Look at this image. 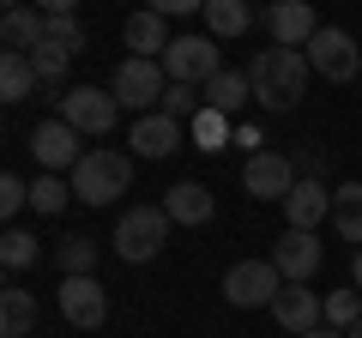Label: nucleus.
I'll return each mask as SVG.
<instances>
[{"label":"nucleus","mask_w":362,"mask_h":338,"mask_svg":"<svg viewBox=\"0 0 362 338\" xmlns=\"http://www.w3.org/2000/svg\"><path fill=\"white\" fill-rule=\"evenodd\" d=\"M272 314H278V326H284L290 338H302V332H314V326L326 320V302H320V290H308V284H290V290H278Z\"/></svg>","instance_id":"obj_14"},{"label":"nucleus","mask_w":362,"mask_h":338,"mask_svg":"<svg viewBox=\"0 0 362 338\" xmlns=\"http://www.w3.org/2000/svg\"><path fill=\"white\" fill-rule=\"evenodd\" d=\"M187 133H194L199 151H223V139H230V115H218V109H199V115L187 121Z\"/></svg>","instance_id":"obj_27"},{"label":"nucleus","mask_w":362,"mask_h":338,"mask_svg":"<svg viewBox=\"0 0 362 338\" xmlns=\"http://www.w3.org/2000/svg\"><path fill=\"white\" fill-rule=\"evenodd\" d=\"M278 266L272 260H235L230 272H223V296H230V308H272L278 302Z\"/></svg>","instance_id":"obj_7"},{"label":"nucleus","mask_w":362,"mask_h":338,"mask_svg":"<svg viewBox=\"0 0 362 338\" xmlns=\"http://www.w3.org/2000/svg\"><path fill=\"white\" fill-rule=\"evenodd\" d=\"M42 25H49V18L30 13V6H6V18H0L6 54H37V49H42Z\"/></svg>","instance_id":"obj_19"},{"label":"nucleus","mask_w":362,"mask_h":338,"mask_svg":"<svg viewBox=\"0 0 362 338\" xmlns=\"http://www.w3.org/2000/svg\"><path fill=\"white\" fill-rule=\"evenodd\" d=\"M54 266H61V278H90V266H97V242H90V235H66V242L54 247Z\"/></svg>","instance_id":"obj_24"},{"label":"nucleus","mask_w":362,"mask_h":338,"mask_svg":"<svg viewBox=\"0 0 362 338\" xmlns=\"http://www.w3.org/2000/svg\"><path fill=\"white\" fill-rule=\"evenodd\" d=\"M163 73H169V85H194V91H206L211 78L223 73V54H218L211 37H175L169 54H163Z\"/></svg>","instance_id":"obj_4"},{"label":"nucleus","mask_w":362,"mask_h":338,"mask_svg":"<svg viewBox=\"0 0 362 338\" xmlns=\"http://www.w3.org/2000/svg\"><path fill=\"white\" fill-rule=\"evenodd\" d=\"M350 278H356V290H362V247H356V266H350Z\"/></svg>","instance_id":"obj_34"},{"label":"nucleus","mask_w":362,"mask_h":338,"mask_svg":"<svg viewBox=\"0 0 362 338\" xmlns=\"http://www.w3.org/2000/svg\"><path fill=\"white\" fill-rule=\"evenodd\" d=\"M61 314H66V326L97 332V326L109 320V290L97 284V278H61Z\"/></svg>","instance_id":"obj_11"},{"label":"nucleus","mask_w":362,"mask_h":338,"mask_svg":"<svg viewBox=\"0 0 362 338\" xmlns=\"http://www.w3.org/2000/svg\"><path fill=\"white\" fill-rule=\"evenodd\" d=\"M320 260H326V247H320L314 230H284L278 235V254H272V266H278L284 284H308V278L320 272Z\"/></svg>","instance_id":"obj_10"},{"label":"nucleus","mask_w":362,"mask_h":338,"mask_svg":"<svg viewBox=\"0 0 362 338\" xmlns=\"http://www.w3.org/2000/svg\"><path fill=\"white\" fill-rule=\"evenodd\" d=\"M308 54L302 49H278V42H272V49H259L254 54V66H247V85H254V97L266 109H296L302 103V91H308Z\"/></svg>","instance_id":"obj_1"},{"label":"nucleus","mask_w":362,"mask_h":338,"mask_svg":"<svg viewBox=\"0 0 362 338\" xmlns=\"http://www.w3.org/2000/svg\"><path fill=\"white\" fill-rule=\"evenodd\" d=\"M169 242V218H163V206H133L127 218L115 223V254L127 266H145V260H157V247Z\"/></svg>","instance_id":"obj_3"},{"label":"nucleus","mask_w":362,"mask_h":338,"mask_svg":"<svg viewBox=\"0 0 362 338\" xmlns=\"http://www.w3.org/2000/svg\"><path fill=\"white\" fill-rule=\"evenodd\" d=\"M320 218H332V194H326V182H296L290 187V199H284V223L290 230H314Z\"/></svg>","instance_id":"obj_16"},{"label":"nucleus","mask_w":362,"mask_h":338,"mask_svg":"<svg viewBox=\"0 0 362 338\" xmlns=\"http://www.w3.org/2000/svg\"><path fill=\"white\" fill-rule=\"evenodd\" d=\"M37 332V296L18 284L0 290V338H30Z\"/></svg>","instance_id":"obj_20"},{"label":"nucleus","mask_w":362,"mask_h":338,"mask_svg":"<svg viewBox=\"0 0 362 338\" xmlns=\"http://www.w3.org/2000/svg\"><path fill=\"white\" fill-rule=\"evenodd\" d=\"M133 182V157L127 151H85L73 169V199H85V206H109V199H121Z\"/></svg>","instance_id":"obj_2"},{"label":"nucleus","mask_w":362,"mask_h":338,"mask_svg":"<svg viewBox=\"0 0 362 338\" xmlns=\"http://www.w3.org/2000/svg\"><path fill=\"white\" fill-rule=\"evenodd\" d=\"M266 25H272V42H278V49H308L314 30H320V18H314L308 0H272Z\"/></svg>","instance_id":"obj_13"},{"label":"nucleus","mask_w":362,"mask_h":338,"mask_svg":"<svg viewBox=\"0 0 362 338\" xmlns=\"http://www.w3.org/2000/svg\"><path fill=\"white\" fill-rule=\"evenodd\" d=\"M54 103H61V121L78 133V139H85V133H109V127L121 121L115 91H97V85H66Z\"/></svg>","instance_id":"obj_5"},{"label":"nucleus","mask_w":362,"mask_h":338,"mask_svg":"<svg viewBox=\"0 0 362 338\" xmlns=\"http://www.w3.org/2000/svg\"><path fill=\"white\" fill-rule=\"evenodd\" d=\"M66 199H73V182H61V175H37V182H30V206H37L42 218L66 211Z\"/></svg>","instance_id":"obj_28"},{"label":"nucleus","mask_w":362,"mask_h":338,"mask_svg":"<svg viewBox=\"0 0 362 338\" xmlns=\"http://www.w3.org/2000/svg\"><path fill=\"white\" fill-rule=\"evenodd\" d=\"M0 266H6V272L37 266V235H30V230H6V235H0Z\"/></svg>","instance_id":"obj_29"},{"label":"nucleus","mask_w":362,"mask_h":338,"mask_svg":"<svg viewBox=\"0 0 362 338\" xmlns=\"http://www.w3.org/2000/svg\"><path fill=\"white\" fill-rule=\"evenodd\" d=\"M296 182H302V175H296V157H284V151H254L242 163V187L254 199H278V206H284Z\"/></svg>","instance_id":"obj_9"},{"label":"nucleus","mask_w":362,"mask_h":338,"mask_svg":"<svg viewBox=\"0 0 362 338\" xmlns=\"http://www.w3.org/2000/svg\"><path fill=\"white\" fill-rule=\"evenodd\" d=\"M127 145H133V157H169L181 145V121H169L163 109H157V115H139Z\"/></svg>","instance_id":"obj_17"},{"label":"nucleus","mask_w":362,"mask_h":338,"mask_svg":"<svg viewBox=\"0 0 362 338\" xmlns=\"http://www.w3.org/2000/svg\"><path fill=\"white\" fill-rule=\"evenodd\" d=\"M169 30H163V13H133L127 18V49H133V61H163L169 54Z\"/></svg>","instance_id":"obj_18"},{"label":"nucleus","mask_w":362,"mask_h":338,"mask_svg":"<svg viewBox=\"0 0 362 338\" xmlns=\"http://www.w3.org/2000/svg\"><path fill=\"white\" fill-rule=\"evenodd\" d=\"M30 206V182L25 175H0V218H18Z\"/></svg>","instance_id":"obj_32"},{"label":"nucleus","mask_w":362,"mask_h":338,"mask_svg":"<svg viewBox=\"0 0 362 338\" xmlns=\"http://www.w3.org/2000/svg\"><path fill=\"white\" fill-rule=\"evenodd\" d=\"M115 103L121 109H151V103H163V91H169V73H163V61H121L115 66Z\"/></svg>","instance_id":"obj_8"},{"label":"nucleus","mask_w":362,"mask_h":338,"mask_svg":"<svg viewBox=\"0 0 362 338\" xmlns=\"http://www.w3.org/2000/svg\"><path fill=\"white\" fill-rule=\"evenodd\" d=\"M206 25H211V37H242L254 25V13L242 0H206Z\"/></svg>","instance_id":"obj_25"},{"label":"nucleus","mask_w":362,"mask_h":338,"mask_svg":"<svg viewBox=\"0 0 362 338\" xmlns=\"http://www.w3.org/2000/svg\"><path fill=\"white\" fill-rule=\"evenodd\" d=\"M344 338H362V320H356V326H350V332H344Z\"/></svg>","instance_id":"obj_35"},{"label":"nucleus","mask_w":362,"mask_h":338,"mask_svg":"<svg viewBox=\"0 0 362 338\" xmlns=\"http://www.w3.org/2000/svg\"><path fill=\"white\" fill-rule=\"evenodd\" d=\"M332 230L344 235V242L362 247V182H344L332 194Z\"/></svg>","instance_id":"obj_23"},{"label":"nucleus","mask_w":362,"mask_h":338,"mask_svg":"<svg viewBox=\"0 0 362 338\" xmlns=\"http://www.w3.org/2000/svg\"><path fill=\"white\" fill-rule=\"evenodd\" d=\"M199 97H206V109H218V115H235V109L254 97V85H247V73H230V66H223V73L211 78Z\"/></svg>","instance_id":"obj_22"},{"label":"nucleus","mask_w":362,"mask_h":338,"mask_svg":"<svg viewBox=\"0 0 362 338\" xmlns=\"http://www.w3.org/2000/svg\"><path fill=\"white\" fill-rule=\"evenodd\" d=\"M30 151H37V163L49 169V175H61V169L73 175V169H78V157H85V151H78V133L66 127L61 115H54V121H42V127L30 133Z\"/></svg>","instance_id":"obj_12"},{"label":"nucleus","mask_w":362,"mask_h":338,"mask_svg":"<svg viewBox=\"0 0 362 338\" xmlns=\"http://www.w3.org/2000/svg\"><path fill=\"white\" fill-rule=\"evenodd\" d=\"M302 338H344V332H332V326H314V332H302Z\"/></svg>","instance_id":"obj_33"},{"label":"nucleus","mask_w":362,"mask_h":338,"mask_svg":"<svg viewBox=\"0 0 362 338\" xmlns=\"http://www.w3.org/2000/svg\"><path fill=\"white\" fill-rule=\"evenodd\" d=\"M308 66L320 78H332V85H350V78L362 73V49H356V37H350V30H338V25H320L314 30V42L308 49Z\"/></svg>","instance_id":"obj_6"},{"label":"nucleus","mask_w":362,"mask_h":338,"mask_svg":"<svg viewBox=\"0 0 362 338\" xmlns=\"http://www.w3.org/2000/svg\"><path fill=\"white\" fill-rule=\"evenodd\" d=\"M30 66H37V78H42V85H61V78H66V66H73V54H61V49H49V42H42V49L30 54Z\"/></svg>","instance_id":"obj_31"},{"label":"nucleus","mask_w":362,"mask_h":338,"mask_svg":"<svg viewBox=\"0 0 362 338\" xmlns=\"http://www.w3.org/2000/svg\"><path fill=\"white\" fill-rule=\"evenodd\" d=\"M37 85L42 78H37V66H30V54H0V103H25Z\"/></svg>","instance_id":"obj_21"},{"label":"nucleus","mask_w":362,"mask_h":338,"mask_svg":"<svg viewBox=\"0 0 362 338\" xmlns=\"http://www.w3.org/2000/svg\"><path fill=\"white\" fill-rule=\"evenodd\" d=\"M42 18H49V25H42V42H49V49H61V54L85 49V25H78L73 13H42Z\"/></svg>","instance_id":"obj_26"},{"label":"nucleus","mask_w":362,"mask_h":338,"mask_svg":"<svg viewBox=\"0 0 362 338\" xmlns=\"http://www.w3.org/2000/svg\"><path fill=\"white\" fill-rule=\"evenodd\" d=\"M356 320H362V290H332L326 296V326L332 332H350Z\"/></svg>","instance_id":"obj_30"},{"label":"nucleus","mask_w":362,"mask_h":338,"mask_svg":"<svg viewBox=\"0 0 362 338\" xmlns=\"http://www.w3.org/2000/svg\"><path fill=\"white\" fill-rule=\"evenodd\" d=\"M211 211H218V199H211L206 182H175L163 194V218L181 223V230H194V223H211Z\"/></svg>","instance_id":"obj_15"}]
</instances>
